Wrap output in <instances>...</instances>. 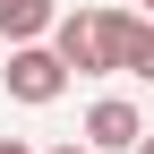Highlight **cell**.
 <instances>
[{"mask_svg":"<svg viewBox=\"0 0 154 154\" xmlns=\"http://www.w3.org/2000/svg\"><path fill=\"white\" fill-rule=\"evenodd\" d=\"M128 17L137 9H69V17H51L43 43L60 51L69 77H111L120 69V43H128Z\"/></svg>","mask_w":154,"mask_h":154,"instance_id":"6da1fadb","label":"cell"},{"mask_svg":"<svg viewBox=\"0 0 154 154\" xmlns=\"http://www.w3.org/2000/svg\"><path fill=\"white\" fill-rule=\"evenodd\" d=\"M9 103H26V111H43V103H60L69 94V69H60V51L51 43H9Z\"/></svg>","mask_w":154,"mask_h":154,"instance_id":"7a4b0ae2","label":"cell"},{"mask_svg":"<svg viewBox=\"0 0 154 154\" xmlns=\"http://www.w3.org/2000/svg\"><path fill=\"white\" fill-rule=\"evenodd\" d=\"M137 137H146V111L128 103V94H103V103L86 111V146L94 154H137Z\"/></svg>","mask_w":154,"mask_h":154,"instance_id":"3957f363","label":"cell"},{"mask_svg":"<svg viewBox=\"0 0 154 154\" xmlns=\"http://www.w3.org/2000/svg\"><path fill=\"white\" fill-rule=\"evenodd\" d=\"M51 17H60V0H0V34L9 43H43Z\"/></svg>","mask_w":154,"mask_h":154,"instance_id":"277c9868","label":"cell"},{"mask_svg":"<svg viewBox=\"0 0 154 154\" xmlns=\"http://www.w3.org/2000/svg\"><path fill=\"white\" fill-rule=\"evenodd\" d=\"M120 77H146V86H154V17H128V43H120Z\"/></svg>","mask_w":154,"mask_h":154,"instance_id":"5b68a950","label":"cell"},{"mask_svg":"<svg viewBox=\"0 0 154 154\" xmlns=\"http://www.w3.org/2000/svg\"><path fill=\"white\" fill-rule=\"evenodd\" d=\"M43 154H94V146H86V137H69V146H43Z\"/></svg>","mask_w":154,"mask_h":154,"instance_id":"8992f818","label":"cell"},{"mask_svg":"<svg viewBox=\"0 0 154 154\" xmlns=\"http://www.w3.org/2000/svg\"><path fill=\"white\" fill-rule=\"evenodd\" d=\"M0 154H34V146H26V137H0Z\"/></svg>","mask_w":154,"mask_h":154,"instance_id":"52a82bcc","label":"cell"},{"mask_svg":"<svg viewBox=\"0 0 154 154\" xmlns=\"http://www.w3.org/2000/svg\"><path fill=\"white\" fill-rule=\"evenodd\" d=\"M137 154H154V137H137Z\"/></svg>","mask_w":154,"mask_h":154,"instance_id":"ba28073f","label":"cell"},{"mask_svg":"<svg viewBox=\"0 0 154 154\" xmlns=\"http://www.w3.org/2000/svg\"><path fill=\"white\" fill-rule=\"evenodd\" d=\"M137 17H154V0H146V9H137Z\"/></svg>","mask_w":154,"mask_h":154,"instance_id":"9c48e42d","label":"cell"}]
</instances>
